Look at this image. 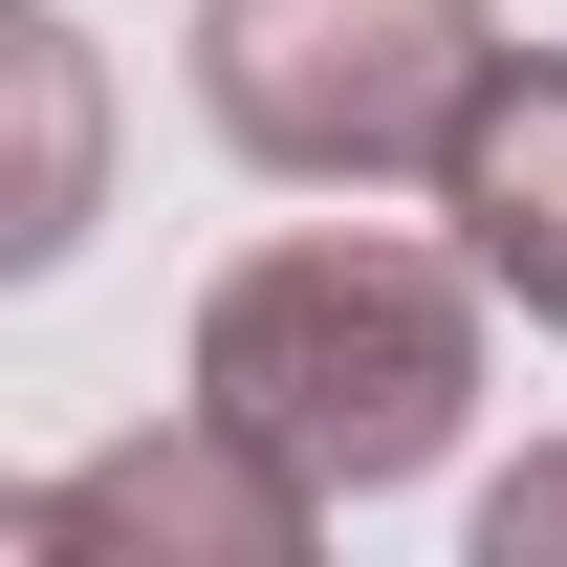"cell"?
Returning <instances> with one entry per match:
<instances>
[{
    "instance_id": "cell-1",
    "label": "cell",
    "mask_w": 567,
    "mask_h": 567,
    "mask_svg": "<svg viewBox=\"0 0 567 567\" xmlns=\"http://www.w3.org/2000/svg\"><path fill=\"white\" fill-rule=\"evenodd\" d=\"M284 371H328V393L284 415V458H350V481L436 458V415H458V328H436L393 262H262L240 284V306H218V393L262 415Z\"/></svg>"
}]
</instances>
